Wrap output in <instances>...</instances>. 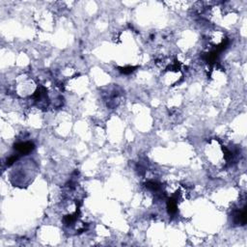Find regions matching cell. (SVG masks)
I'll use <instances>...</instances> for the list:
<instances>
[{"label":"cell","instance_id":"8992f818","mask_svg":"<svg viewBox=\"0 0 247 247\" xmlns=\"http://www.w3.org/2000/svg\"><path fill=\"white\" fill-rule=\"evenodd\" d=\"M18 156H11L9 159H7V165H8V166L12 165L14 162H16L18 160Z\"/></svg>","mask_w":247,"mask_h":247},{"label":"cell","instance_id":"277c9868","mask_svg":"<svg viewBox=\"0 0 247 247\" xmlns=\"http://www.w3.org/2000/svg\"><path fill=\"white\" fill-rule=\"evenodd\" d=\"M146 186L152 191H157L159 188H160V185L157 183H156V181H148L146 184Z\"/></svg>","mask_w":247,"mask_h":247},{"label":"cell","instance_id":"5b68a950","mask_svg":"<svg viewBox=\"0 0 247 247\" xmlns=\"http://www.w3.org/2000/svg\"><path fill=\"white\" fill-rule=\"evenodd\" d=\"M135 69H137V67H125V68H119V71L122 72V74L124 75H129V74H132V71H135Z\"/></svg>","mask_w":247,"mask_h":247},{"label":"cell","instance_id":"6da1fadb","mask_svg":"<svg viewBox=\"0 0 247 247\" xmlns=\"http://www.w3.org/2000/svg\"><path fill=\"white\" fill-rule=\"evenodd\" d=\"M14 150H17L18 152H20V154L26 155V154H29L30 152H32L34 150L35 146H34V144L31 143V142H23V143L14 144Z\"/></svg>","mask_w":247,"mask_h":247},{"label":"cell","instance_id":"7a4b0ae2","mask_svg":"<svg viewBox=\"0 0 247 247\" xmlns=\"http://www.w3.org/2000/svg\"><path fill=\"white\" fill-rule=\"evenodd\" d=\"M235 222L237 224L245 225V223H246V209H245V207L243 208V209L241 210V212H239V213H237L236 214Z\"/></svg>","mask_w":247,"mask_h":247},{"label":"cell","instance_id":"3957f363","mask_svg":"<svg viewBox=\"0 0 247 247\" xmlns=\"http://www.w3.org/2000/svg\"><path fill=\"white\" fill-rule=\"evenodd\" d=\"M167 208H168L169 213H175L177 212V199L176 197H172L167 202Z\"/></svg>","mask_w":247,"mask_h":247}]
</instances>
